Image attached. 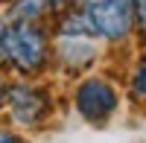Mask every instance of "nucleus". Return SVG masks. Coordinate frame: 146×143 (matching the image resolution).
I'll use <instances>...</instances> for the list:
<instances>
[{"instance_id":"1","label":"nucleus","mask_w":146,"mask_h":143,"mask_svg":"<svg viewBox=\"0 0 146 143\" xmlns=\"http://www.w3.org/2000/svg\"><path fill=\"white\" fill-rule=\"evenodd\" d=\"M0 50L6 56V64H12L23 76L41 73L50 58V38L38 23L23 21H3L0 23Z\"/></svg>"},{"instance_id":"2","label":"nucleus","mask_w":146,"mask_h":143,"mask_svg":"<svg viewBox=\"0 0 146 143\" xmlns=\"http://www.w3.org/2000/svg\"><path fill=\"white\" fill-rule=\"evenodd\" d=\"M82 15L96 38L126 41L137 29V0H91Z\"/></svg>"},{"instance_id":"3","label":"nucleus","mask_w":146,"mask_h":143,"mask_svg":"<svg viewBox=\"0 0 146 143\" xmlns=\"http://www.w3.org/2000/svg\"><path fill=\"white\" fill-rule=\"evenodd\" d=\"M76 111L88 123H108L120 108V93L108 79L102 76H88L76 88Z\"/></svg>"},{"instance_id":"4","label":"nucleus","mask_w":146,"mask_h":143,"mask_svg":"<svg viewBox=\"0 0 146 143\" xmlns=\"http://www.w3.org/2000/svg\"><path fill=\"white\" fill-rule=\"evenodd\" d=\"M9 111L15 117V123L21 126H38L44 123V117L50 114L53 108V99L44 88H35V85H12L9 88Z\"/></svg>"},{"instance_id":"5","label":"nucleus","mask_w":146,"mask_h":143,"mask_svg":"<svg viewBox=\"0 0 146 143\" xmlns=\"http://www.w3.org/2000/svg\"><path fill=\"white\" fill-rule=\"evenodd\" d=\"M96 53H100V47H96V35L88 32V29H76V32H62L56 41V56L58 62H62L67 70H85Z\"/></svg>"},{"instance_id":"6","label":"nucleus","mask_w":146,"mask_h":143,"mask_svg":"<svg viewBox=\"0 0 146 143\" xmlns=\"http://www.w3.org/2000/svg\"><path fill=\"white\" fill-rule=\"evenodd\" d=\"M50 12V0H15L9 21H23V23H38Z\"/></svg>"},{"instance_id":"7","label":"nucleus","mask_w":146,"mask_h":143,"mask_svg":"<svg viewBox=\"0 0 146 143\" xmlns=\"http://www.w3.org/2000/svg\"><path fill=\"white\" fill-rule=\"evenodd\" d=\"M129 91L140 105H146V53L135 62L131 67V79H129Z\"/></svg>"},{"instance_id":"8","label":"nucleus","mask_w":146,"mask_h":143,"mask_svg":"<svg viewBox=\"0 0 146 143\" xmlns=\"http://www.w3.org/2000/svg\"><path fill=\"white\" fill-rule=\"evenodd\" d=\"M137 32L146 38V0H137Z\"/></svg>"},{"instance_id":"9","label":"nucleus","mask_w":146,"mask_h":143,"mask_svg":"<svg viewBox=\"0 0 146 143\" xmlns=\"http://www.w3.org/2000/svg\"><path fill=\"white\" fill-rule=\"evenodd\" d=\"M3 102H9V85L0 79V105H3Z\"/></svg>"},{"instance_id":"10","label":"nucleus","mask_w":146,"mask_h":143,"mask_svg":"<svg viewBox=\"0 0 146 143\" xmlns=\"http://www.w3.org/2000/svg\"><path fill=\"white\" fill-rule=\"evenodd\" d=\"M0 143H21V140L12 134V132H0Z\"/></svg>"},{"instance_id":"11","label":"nucleus","mask_w":146,"mask_h":143,"mask_svg":"<svg viewBox=\"0 0 146 143\" xmlns=\"http://www.w3.org/2000/svg\"><path fill=\"white\" fill-rule=\"evenodd\" d=\"M70 3H79V6H88L91 0H70Z\"/></svg>"},{"instance_id":"12","label":"nucleus","mask_w":146,"mask_h":143,"mask_svg":"<svg viewBox=\"0 0 146 143\" xmlns=\"http://www.w3.org/2000/svg\"><path fill=\"white\" fill-rule=\"evenodd\" d=\"M0 3H3V0H0Z\"/></svg>"}]
</instances>
